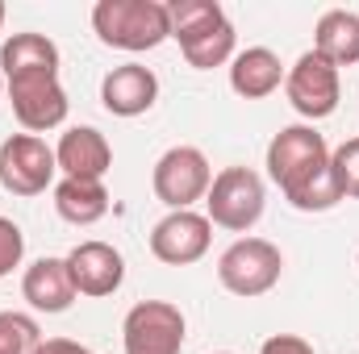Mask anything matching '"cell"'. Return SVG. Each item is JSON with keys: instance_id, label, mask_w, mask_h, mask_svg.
I'll list each match as a JSON object with an SVG mask.
<instances>
[{"instance_id": "obj_1", "label": "cell", "mask_w": 359, "mask_h": 354, "mask_svg": "<svg viewBox=\"0 0 359 354\" xmlns=\"http://www.w3.org/2000/svg\"><path fill=\"white\" fill-rule=\"evenodd\" d=\"M268 176L301 213H326L343 200L330 176V146L313 125H288L271 138Z\"/></svg>"}, {"instance_id": "obj_2", "label": "cell", "mask_w": 359, "mask_h": 354, "mask_svg": "<svg viewBox=\"0 0 359 354\" xmlns=\"http://www.w3.org/2000/svg\"><path fill=\"white\" fill-rule=\"evenodd\" d=\"M168 17H172V38L180 42L188 67L213 71L234 59V25L217 0H172Z\"/></svg>"}, {"instance_id": "obj_3", "label": "cell", "mask_w": 359, "mask_h": 354, "mask_svg": "<svg viewBox=\"0 0 359 354\" xmlns=\"http://www.w3.org/2000/svg\"><path fill=\"white\" fill-rule=\"evenodd\" d=\"M92 29L113 50H155L172 38V17L163 0H100L92 8Z\"/></svg>"}, {"instance_id": "obj_4", "label": "cell", "mask_w": 359, "mask_h": 354, "mask_svg": "<svg viewBox=\"0 0 359 354\" xmlns=\"http://www.w3.org/2000/svg\"><path fill=\"white\" fill-rule=\"evenodd\" d=\"M264 204H268L264 179L255 176L251 167H226V171H217L213 183H209L205 217H209V225H222L230 234H247V229L259 225Z\"/></svg>"}, {"instance_id": "obj_5", "label": "cell", "mask_w": 359, "mask_h": 354, "mask_svg": "<svg viewBox=\"0 0 359 354\" xmlns=\"http://www.w3.org/2000/svg\"><path fill=\"white\" fill-rule=\"evenodd\" d=\"M280 271H284V255L271 246L268 238H238L222 259H217V279L226 292L243 296V300H255L271 292L280 283Z\"/></svg>"}, {"instance_id": "obj_6", "label": "cell", "mask_w": 359, "mask_h": 354, "mask_svg": "<svg viewBox=\"0 0 359 354\" xmlns=\"http://www.w3.org/2000/svg\"><path fill=\"white\" fill-rule=\"evenodd\" d=\"M209 183H213V167H209V159L196 146H172V150H163L159 163H155V171H151L155 196L172 213L192 208L196 200H205L209 196Z\"/></svg>"}, {"instance_id": "obj_7", "label": "cell", "mask_w": 359, "mask_h": 354, "mask_svg": "<svg viewBox=\"0 0 359 354\" xmlns=\"http://www.w3.org/2000/svg\"><path fill=\"white\" fill-rule=\"evenodd\" d=\"M4 88L17 121L29 134H46L67 121V92L59 84V71H21V76H8Z\"/></svg>"}, {"instance_id": "obj_8", "label": "cell", "mask_w": 359, "mask_h": 354, "mask_svg": "<svg viewBox=\"0 0 359 354\" xmlns=\"http://www.w3.org/2000/svg\"><path fill=\"white\" fill-rule=\"evenodd\" d=\"M126 354H180L184 351V313L168 300H142L121 321Z\"/></svg>"}, {"instance_id": "obj_9", "label": "cell", "mask_w": 359, "mask_h": 354, "mask_svg": "<svg viewBox=\"0 0 359 354\" xmlns=\"http://www.w3.org/2000/svg\"><path fill=\"white\" fill-rule=\"evenodd\" d=\"M284 92H288V104L309 117V121H322L339 108V96H343V84H339V67L326 63L318 50H305L288 76H284Z\"/></svg>"}, {"instance_id": "obj_10", "label": "cell", "mask_w": 359, "mask_h": 354, "mask_svg": "<svg viewBox=\"0 0 359 354\" xmlns=\"http://www.w3.org/2000/svg\"><path fill=\"white\" fill-rule=\"evenodd\" d=\"M55 171H59L55 150L38 134H13V138L0 142V183L13 196H38V192H46Z\"/></svg>"}, {"instance_id": "obj_11", "label": "cell", "mask_w": 359, "mask_h": 354, "mask_svg": "<svg viewBox=\"0 0 359 354\" xmlns=\"http://www.w3.org/2000/svg\"><path fill=\"white\" fill-rule=\"evenodd\" d=\"M209 242H213V225H209L205 213H192V208L168 213L151 229V255L168 267H188L196 259H205Z\"/></svg>"}, {"instance_id": "obj_12", "label": "cell", "mask_w": 359, "mask_h": 354, "mask_svg": "<svg viewBox=\"0 0 359 354\" xmlns=\"http://www.w3.org/2000/svg\"><path fill=\"white\" fill-rule=\"evenodd\" d=\"M67 271L80 296H113L126 279V259L109 242H80L67 255Z\"/></svg>"}, {"instance_id": "obj_13", "label": "cell", "mask_w": 359, "mask_h": 354, "mask_svg": "<svg viewBox=\"0 0 359 354\" xmlns=\"http://www.w3.org/2000/svg\"><path fill=\"white\" fill-rule=\"evenodd\" d=\"M55 163H59L63 179H104L113 167V146L100 129L72 125L55 146Z\"/></svg>"}, {"instance_id": "obj_14", "label": "cell", "mask_w": 359, "mask_h": 354, "mask_svg": "<svg viewBox=\"0 0 359 354\" xmlns=\"http://www.w3.org/2000/svg\"><path fill=\"white\" fill-rule=\"evenodd\" d=\"M159 100V80L142 63H121L100 80V104L113 117H142Z\"/></svg>"}, {"instance_id": "obj_15", "label": "cell", "mask_w": 359, "mask_h": 354, "mask_svg": "<svg viewBox=\"0 0 359 354\" xmlns=\"http://www.w3.org/2000/svg\"><path fill=\"white\" fill-rule=\"evenodd\" d=\"M21 296H25L38 313H67L72 300L80 296L76 283H72L67 259H38L34 267H25Z\"/></svg>"}, {"instance_id": "obj_16", "label": "cell", "mask_w": 359, "mask_h": 354, "mask_svg": "<svg viewBox=\"0 0 359 354\" xmlns=\"http://www.w3.org/2000/svg\"><path fill=\"white\" fill-rule=\"evenodd\" d=\"M284 80V67L276 59V50L268 46H247L230 59V88L238 92L243 100H264L280 88Z\"/></svg>"}, {"instance_id": "obj_17", "label": "cell", "mask_w": 359, "mask_h": 354, "mask_svg": "<svg viewBox=\"0 0 359 354\" xmlns=\"http://www.w3.org/2000/svg\"><path fill=\"white\" fill-rule=\"evenodd\" d=\"M313 50L334 63V67H351L359 63V17L351 8H330L318 17L313 29Z\"/></svg>"}, {"instance_id": "obj_18", "label": "cell", "mask_w": 359, "mask_h": 354, "mask_svg": "<svg viewBox=\"0 0 359 354\" xmlns=\"http://www.w3.org/2000/svg\"><path fill=\"white\" fill-rule=\"evenodd\" d=\"M55 208L72 225H96L109 213V187L104 179H59Z\"/></svg>"}, {"instance_id": "obj_19", "label": "cell", "mask_w": 359, "mask_h": 354, "mask_svg": "<svg viewBox=\"0 0 359 354\" xmlns=\"http://www.w3.org/2000/svg\"><path fill=\"white\" fill-rule=\"evenodd\" d=\"M21 71H59V46L46 34H13L0 46V76H21Z\"/></svg>"}, {"instance_id": "obj_20", "label": "cell", "mask_w": 359, "mask_h": 354, "mask_svg": "<svg viewBox=\"0 0 359 354\" xmlns=\"http://www.w3.org/2000/svg\"><path fill=\"white\" fill-rule=\"evenodd\" d=\"M42 346V330L25 313H0V354H34Z\"/></svg>"}, {"instance_id": "obj_21", "label": "cell", "mask_w": 359, "mask_h": 354, "mask_svg": "<svg viewBox=\"0 0 359 354\" xmlns=\"http://www.w3.org/2000/svg\"><path fill=\"white\" fill-rule=\"evenodd\" d=\"M330 176L343 200H359V138H347L339 150H330Z\"/></svg>"}, {"instance_id": "obj_22", "label": "cell", "mask_w": 359, "mask_h": 354, "mask_svg": "<svg viewBox=\"0 0 359 354\" xmlns=\"http://www.w3.org/2000/svg\"><path fill=\"white\" fill-rule=\"evenodd\" d=\"M21 255H25V234H21V225L8 221V217H0V279H4L13 267H21Z\"/></svg>"}, {"instance_id": "obj_23", "label": "cell", "mask_w": 359, "mask_h": 354, "mask_svg": "<svg viewBox=\"0 0 359 354\" xmlns=\"http://www.w3.org/2000/svg\"><path fill=\"white\" fill-rule=\"evenodd\" d=\"M259 354H313V346L305 338H297V334H271L259 346Z\"/></svg>"}, {"instance_id": "obj_24", "label": "cell", "mask_w": 359, "mask_h": 354, "mask_svg": "<svg viewBox=\"0 0 359 354\" xmlns=\"http://www.w3.org/2000/svg\"><path fill=\"white\" fill-rule=\"evenodd\" d=\"M34 354H92V351L80 346V342H72V338H46Z\"/></svg>"}, {"instance_id": "obj_25", "label": "cell", "mask_w": 359, "mask_h": 354, "mask_svg": "<svg viewBox=\"0 0 359 354\" xmlns=\"http://www.w3.org/2000/svg\"><path fill=\"white\" fill-rule=\"evenodd\" d=\"M0 25H4V4H0Z\"/></svg>"}, {"instance_id": "obj_26", "label": "cell", "mask_w": 359, "mask_h": 354, "mask_svg": "<svg viewBox=\"0 0 359 354\" xmlns=\"http://www.w3.org/2000/svg\"><path fill=\"white\" fill-rule=\"evenodd\" d=\"M0 96H4V76H0Z\"/></svg>"}]
</instances>
